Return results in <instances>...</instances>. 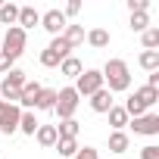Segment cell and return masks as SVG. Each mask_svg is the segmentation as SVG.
I'll list each match as a JSON object with an SVG mask.
<instances>
[{"mask_svg": "<svg viewBox=\"0 0 159 159\" xmlns=\"http://www.w3.org/2000/svg\"><path fill=\"white\" fill-rule=\"evenodd\" d=\"M100 75H103V88L109 94H119V91H128L131 88V69H128L125 59H109L100 69Z\"/></svg>", "mask_w": 159, "mask_h": 159, "instance_id": "1", "label": "cell"}, {"mask_svg": "<svg viewBox=\"0 0 159 159\" xmlns=\"http://www.w3.org/2000/svg\"><path fill=\"white\" fill-rule=\"evenodd\" d=\"M25 41H28V34H25L19 25H13V28H7L3 38H0V53L10 56V62H16V59L25 53Z\"/></svg>", "mask_w": 159, "mask_h": 159, "instance_id": "2", "label": "cell"}, {"mask_svg": "<svg viewBox=\"0 0 159 159\" xmlns=\"http://www.w3.org/2000/svg\"><path fill=\"white\" fill-rule=\"evenodd\" d=\"M78 103H81V97L75 94V88H62V91H56V106H53V112L59 116V122H66V119H75V109H78Z\"/></svg>", "mask_w": 159, "mask_h": 159, "instance_id": "3", "label": "cell"}, {"mask_svg": "<svg viewBox=\"0 0 159 159\" xmlns=\"http://www.w3.org/2000/svg\"><path fill=\"white\" fill-rule=\"evenodd\" d=\"M100 88H103V75H100V69H84L81 75L75 78V94H78V97H94Z\"/></svg>", "mask_w": 159, "mask_h": 159, "instance_id": "4", "label": "cell"}, {"mask_svg": "<svg viewBox=\"0 0 159 159\" xmlns=\"http://www.w3.org/2000/svg\"><path fill=\"white\" fill-rule=\"evenodd\" d=\"M19 116H22V109H19V106L0 100V131H3V134L19 131Z\"/></svg>", "mask_w": 159, "mask_h": 159, "instance_id": "5", "label": "cell"}, {"mask_svg": "<svg viewBox=\"0 0 159 159\" xmlns=\"http://www.w3.org/2000/svg\"><path fill=\"white\" fill-rule=\"evenodd\" d=\"M66 25H69V19L62 16V10H47V13H41V28L50 31L53 38H59Z\"/></svg>", "mask_w": 159, "mask_h": 159, "instance_id": "6", "label": "cell"}, {"mask_svg": "<svg viewBox=\"0 0 159 159\" xmlns=\"http://www.w3.org/2000/svg\"><path fill=\"white\" fill-rule=\"evenodd\" d=\"M128 125L134 128V134H147V137L159 134V116H156V112H143V116H137V119L128 122Z\"/></svg>", "mask_w": 159, "mask_h": 159, "instance_id": "7", "label": "cell"}, {"mask_svg": "<svg viewBox=\"0 0 159 159\" xmlns=\"http://www.w3.org/2000/svg\"><path fill=\"white\" fill-rule=\"evenodd\" d=\"M41 84L38 81H25L22 84V91H19V109H31L34 103H38V97H41Z\"/></svg>", "mask_w": 159, "mask_h": 159, "instance_id": "8", "label": "cell"}, {"mask_svg": "<svg viewBox=\"0 0 159 159\" xmlns=\"http://www.w3.org/2000/svg\"><path fill=\"white\" fill-rule=\"evenodd\" d=\"M16 25L28 34V28H34V25H41V13L34 10V7H19V19H16Z\"/></svg>", "mask_w": 159, "mask_h": 159, "instance_id": "9", "label": "cell"}, {"mask_svg": "<svg viewBox=\"0 0 159 159\" xmlns=\"http://www.w3.org/2000/svg\"><path fill=\"white\" fill-rule=\"evenodd\" d=\"M112 106H116V103H112V94H109L106 88H100V91L91 97V109H94V112H109Z\"/></svg>", "mask_w": 159, "mask_h": 159, "instance_id": "10", "label": "cell"}, {"mask_svg": "<svg viewBox=\"0 0 159 159\" xmlns=\"http://www.w3.org/2000/svg\"><path fill=\"white\" fill-rule=\"evenodd\" d=\"M34 140H38L41 147H56V140H59V134H56V125H38V131H34Z\"/></svg>", "mask_w": 159, "mask_h": 159, "instance_id": "11", "label": "cell"}, {"mask_svg": "<svg viewBox=\"0 0 159 159\" xmlns=\"http://www.w3.org/2000/svg\"><path fill=\"white\" fill-rule=\"evenodd\" d=\"M28 81V78H25V72L22 69H10L7 72V78H3V81H0V88H7V91H22V84Z\"/></svg>", "mask_w": 159, "mask_h": 159, "instance_id": "12", "label": "cell"}, {"mask_svg": "<svg viewBox=\"0 0 159 159\" xmlns=\"http://www.w3.org/2000/svg\"><path fill=\"white\" fill-rule=\"evenodd\" d=\"M59 38H62V41H66L69 47H78V44L84 41V25H66Z\"/></svg>", "mask_w": 159, "mask_h": 159, "instance_id": "13", "label": "cell"}, {"mask_svg": "<svg viewBox=\"0 0 159 159\" xmlns=\"http://www.w3.org/2000/svg\"><path fill=\"white\" fill-rule=\"evenodd\" d=\"M38 119H34V112L31 109H22V116H19V131L22 134H28V137H34V131H38Z\"/></svg>", "mask_w": 159, "mask_h": 159, "instance_id": "14", "label": "cell"}, {"mask_svg": "<svg viewBox=\"0 0 159 159\" xmlns=\"http://www.w3.org/2000/svg\"><path fill=\"white\" fill-rule=\"evenodd\" d=\"M59 72L66 75V78H78L84 72V66H81V59H75V56H66L62 62H59Z\"/></svg>", "mask_w": 159, "mask_h": 159, "instance_id": "15", "label": "cell"}, {"mask_svg": "<svg viewBox=\"0 0 159 159\" xmlns=\"http://www.w3.org/2000/svg\"><path fill=\"white\" fill-rule=\"evenodd\" d=\"M84 38H88V44H91V47H97V50L109 47V31H106V28H91Z\"/></svg>", "mask_w": 159, "mask_h": 159, "instance_id": "16", "label": "cell"}, {"mask_svg": "<svg viewBox=\"0 0 159 159\" xmlns=\"http://www.w3.org/2000/svg\"><path fill=\"white\" fill-rule=\"evenodd\" d=\"M134 97H137V100H140L147 109L159 103V91H156V88H147V84H143V88H137V91H134Z\"/></svg>", "mask_w": 159, "mask_h": 159, "instance_id": "17", "label": "cell"}, {"mask_svg": "<svg viewBox=\"0 0 159 159\" xmlns=\"http://www.w3.org/2000/svg\"><path fill=\"white\" fill-rule=\"evenodd\" d=\"M53 106H56V91H53V88H44V91H41V97H38V103H34V109L53 112Z\"/></svg>", "mask_w": 159, "mask_h": 159, "instance_id": "18", "label": "cell"}, {"mask_svg": "<svg viewBox=\"0 0 159 159\" xmlns=\"http://www.w3.org/2000/svg\"><path fill=\"white\" fill-rule=\"evenodd\" d=\"M106 116H109V125H112V131H122V128L128 125V112H125L122 106H112Z\"/></svg>", "mask_w": 159, "mask_h": 159, "instance_id": "19", "label": "cell"}, {"mask_svg": "<svg viewBox=\"0 0 159 159\" xmlns=\"http://www.w3.org/2000/svg\"><path fill=\"white\" fill-rule=\"evenodd\" d=\"M16 19H19V7H16V3H0V22L13 28Z\"/></svg>", "mask_w": 159, "mask_h": 159, "instance_id": "20", "label": "cell"}, {"mask_svg": "<svg viewBox=\"0 0 159 159\" xmlns=\"http://www.w3.org/2000/svg\"><path fill=\"white\" fill-rule=\"evenodd\" d=\"M137 62H140L147 72H159V50H143Z\"/></svg>", "mask_w": 159, "mask_h": 159, "instance_id": "21", "label": "cell"}, {"mask_svg": "<svg viewBox=\"0 0 159 159\" xmlns=\"http://www.w3.org/2000/svg\"><path fill=\"white\" fill-rule=\"evenodd\" d=\"M128 143H131V140H128L125 131H112V134H109V150H112V153H125Z\"/></svg>", "mask_w": 159, "mask_h": 159, "instance_id": "22", "label": "cell"}, {"mask_svg": "<svg viewBox=\"0 0 159 159\" xmlns=\"http://www.w3.org/2000/svg\"><path fill=\"white\" fill-rule=\"evenodd\" d=\"M56 134H59V137H72V140H78V122H75V119L59 122V125H56Z\"/></svg>", "mask_w": 159, "mask_h": 159, "instance_id": "23", "label": "cell"}, {"mask_svg": "<svg viewBox=\"0 0 159 159\" xmlns=\"http://www.w3.org/2000/svg\"><path fill=\"white\" fill-rule=\"evenodd\" d=\"M56 150H59V156L72 159V156L78 153V140H72V137H59V140H56Z\"/></svg>", "mask_w": 159, "mask_h": 159, "instance_id": "24", "label": "cell"}, {"mask_svg": "<svg viewBox=\"0 0 159 159\" xmlns=\"http://www.w3.org/2000/svg\"><path fill=\"white\" fill-rule=\"evenodd\" d=\"M147 28H150V16L147 13H131V31H140L143 34Z\"/></svg>", "mask_w": 159, "mask_h": 159, "instance_id": "25", "label": "cell"}, {"mask_svg": "<svg viewBox=\"0 0 159 159\" xmlns=\"http://www.w3.org/2000/svg\"><path fill=\"white\" fill-rule=\"evenodd\" d=\"M47 50H53V53H56V56H59V59H66V56H72V47H69V44H66V41H62V38H53V41H50V47H47Z\"/></svg>", "mask_w": 159, "mask_h": 159, "instance_id": "26", "label": "cell"}, {"mask_svg": "<svg viewBox=\"0 0 159 159\" xmlns=\"http://www.w3.org/2000/svg\"><path fill=\"white\" fill-rule=\"evenodd\" d=\"M140 41H143L147 50H156V47H159V28H147V31L140 34Z\"/></svg>", "mask_w": 159, "mask_h": 159, "instance_id": "27", "label": "cell"}, {"mask_svg": "<svg viewBox=\"0 0 159 159\" xmlns=\"http://www.w3.org/2000/svg\"><path fill=\"white\" fill-rule=\"evenodd\" d=\"M72 159H100V156H97L94 147H78V153H75Z\"/></svg>", "mask_w": 159, "mask_h": 159, "instance_id": "28", "label": "cell"}, {"mask_svg": "<svg viewBox=\"0 0 159 159\" xmlns=\"http://www.w3.org/2000/svg\"><path fill=\"white\" fill-rule=\"evenodd\" d=\"M128 10L131 13H147L150 10V0H128Z\"/></svg>", "mask_w": 159, "mask_h": 159, "instance_id": "29", "label": "cell"}, {"mask_svg": "<svg viewBox=\"0 0 159 159\" xmlns=\"http://www.w3.org/2000/svg\"><path fill=\"white\" fill-rule=\"evenodd\" d=\"M140 159H159V147H156V143H147V147L140 150Z\"/></svg>", "mask_w": 159, "mask_h": 159, "instance_id": "30", "label": "cell"}, {"mask_svg": "<svg viewBox=\"0 0 159 159\" xmlns=\"http://www.w3.org/2000/svg\"><path fill=\"white\" fill-rule=\"evenodd\" d=\"M78 13H81V3H78V0H69L66 10H62V16H66V19H69V16H78Z\"/></svg>", "mask_w": 159, "mask_h": 159, "instance_id": "31", "label": "cell"}, {"mask_svg": "<svg viewBox=\"0 0 159 159\" xmlns=\"http://www.w3.org/2000/svg\"><path fill=\"white\" fill-rule=\"evenodd\" d=\"M10 69H13V62H10V56H3V53H0V72H3V75H7Z\"/></svg>", "mask_w": 159, "mask_h": 159, "instance_id": "32", "label": "cell"}, {"mask_svg": "<svg viewBox=\"0 0 159 159\" xmlns=\"http://www.w3.org/2000/svg\"><path fill=\"white\" fill-rule=\"evenodd\" d=\"M147 88H156V91H159V72H150V78H147Z\"/></svg>", "mask_w": 159, "mask_h": 159, "instance_id": "33", "label": "cell"}]
</instances>
